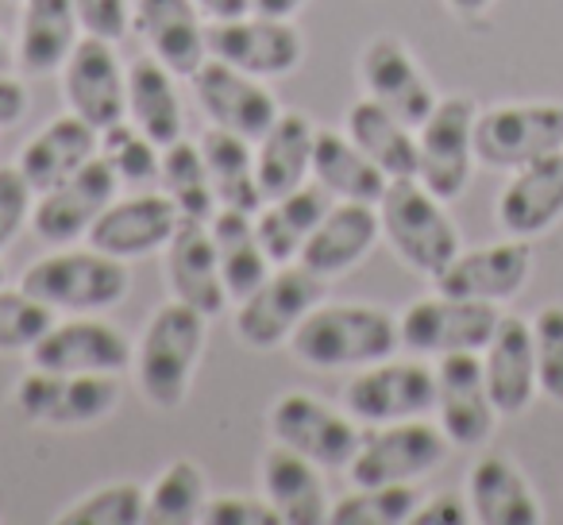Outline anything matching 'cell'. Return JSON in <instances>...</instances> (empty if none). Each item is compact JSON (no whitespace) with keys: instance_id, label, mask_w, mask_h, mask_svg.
I'll use <instances>...</instances> for the list:
<instances>
[{"instance_id":"obj_1","label":"cell","mask_w":563,"mask_h":525,"mask_svg":"<svg viewBox=\"0 0 563 525\" xmlns=\"http://www.w3.org/2000/svg\"><path fill=\"white\" fill-rule=\"evenodd\" d=\"M398 317L383 306H360V302H332V306L321 302L290 337L294 360L313 371L371 368L398 352Z\"/></svg>"},{"instance_id":"obj_2","label":"cell","mask_w":563,"mask_h":525,"mask_svg":"<svg viewBox=\"0 0 563 525\" xmlns=\"http://www.w3.org/2000/svg\"><path fill=\"white\" fill-rule=\"evenodd\" d=\"M209 317L186 302L170 298L155 309L135 344V383L155 409H178L194 386V371L205 352Z\"/></svg>"},{"instance_id":"obj_3","label":"cell","mask_w":563,"mask_h":525,"mask_svg":"<svg viewBox=\"0 0 563 525\" xmlns=\"http://www.w3.org/2000/svg\"><path fill=\"white\" fill-rule=\"evenodd\" d=\"M444 205L417 178H394L378 201V225L390 251L424 278H437L460 255V228Z\"/></svg>"},{"instance_id":"obj_4","label":"cell","mask_w":563,"mask_h":525,"mask_svg":"<svg viewBox=\"0 0 563 525\" xmlns=\"http://www.w3.org/2000/svg\"><path fill=\"white\" fill-rule=\"evenodd\" d=\"M20 286L55 314H104L128 298L132 278H128L124 259L70 243L32 263Z\"/></svg>"},{"instance_id":"obj_5","label":"cell","mask_w":563,"mask_h":525,"mask_svg":"<svg viewBox=\"0 0 563 525\" xmlns=\"http://www.w3.org/2000/svg\"><path fill=\"white\" fill-rule=\"evenodd\" d=\"M266 425H271L274 445L294 448L321 471H347L363 445L360 422L347 409L329 406L324 398L306 391L282 394L271 406Z\"/></svg>"},{"instance_id":"obj_6","label":"cell","mask_w":563,"mask_h":525,"mask_svg":"<svg viewBox=\"0 0 563 525\" xmlns=\"http://www.w3.org/2000/svg\"><path fill=\"white\" fill-rule=\"evenodd\" d=\"M563 151V105L514 101L475 117V158L490 171H521Z\"/></svg>"},{"instance_id":"obj_7","label":"cell","mask_w":563,"mask_h":525,"mask_svg":"<svg viewBox=\"0 0 563 525\" xmlns=\"http://www.w3.org/2000/svg\"><path fill=\"white\" fill-rule=\"evenodd\" d=\"M452 440L440 425L424 417H406V422L375 425L355 452L347 479L355 486H378V483H417L432 475L452 452Z\"/></svg>"},{"instance_id":"obj_8","label":"cell","mask_w":563,"mask_h":525,"mask_svg":"<svg viewBox=\"0 0 563 525\" xmlns=\"http://www.w3.org/2000/svg\"><path fill=\"white\" fill-rule=\"evenodd\" d=\"M324 298V278L306 271L301 263H286L266 275L263 286L247 294L235 309V337L255 352H271L278 344H290L294 329L306 321L309 309Z\"/></svg>"},{"instance_id":"obj_9","label":"cell","mask_w":563,"mask_h":525,"mask_svg":"<svg viewBox=\"0 0 563 525\" xmlns=\"http://www.w3.org/2000/svg\"><path fill=\"white\" fill-rule=\"evenodd\" d=\"M475 101L471 97H440L437 109L417 128V182L440 197L455 201L475 171Z\"/></svg>"},{"instance_id":"obj_10","label":"cell","mask_w":563,"mask_h":525,"mask_svg":"<svg viewBox=\"0 0 563 525\" xmlns=\"http://www.w3.org/2000/svg\"><path fill=\"white\" fill-rule=\"evenodd\" d=\"M344 409L363 425H390L437 409V368L424 360H386L360 368L344 386Z\"/></svg>"},{"instance_id":"obj_11","label":"cell","mask_w":563,"mask_h":525,"mask_svg":"<svg viewBox=\"0 0 563 525\" xmlns=\"http://www.w3.org/2000/svg\"><path fill=\"white\" fill-rule=\"evenodd\" d=\"M12 402L35 425L81 429V425L104 422L117 409L120 375H63V371L32 368L16 383Z\"/></svg>"},{"instance_id":"obj_12","label":"cell","mask_w":563,"mask_h":525,"mask_svg":"<svg viewBox=\"0 0 563 525\" xmlns=\"http://www.w3.org/2000/svg\"><path fill=\"white\" fill-rule=\"evenodd\" d=\"M501 314L490 302L452 298V294H432L398 317L401 348L413 356H452V352H483L498 329Z\"/></svg>"},{"instance_id":"obj_13","label":"cell","mask_w":563,"mask_h":525,"mask_svg":"<svg viewBox=\"0 0 563 525\" xmlns=\"http://www.w3.org/2000/svg\"><path fill=\"white\" fill-rule=\"evenodd\" d=\"M209 40V58L235 66L251 78H286L306 58V40L290 20L247 12L240 20H217L205 32Z\"/></svg>"},{"instance_id":"obj_14","label":"cell","mask_w":563,"mask_h":525,"mask_svg":"<svg viewBox=\"0 0 563 525\" xmlns=\"http://www.w3.org/2000/svg\"><path fill=\"white\" fill-rule=\"evenodd\" d=\"M117 189L120 178L109 171V163L101 155L89 158L78 174L35 194L32 232L43 243H51V248H70V243L86 240L89 228L97 225V217L117 201Z\"/></svg>"},{"instance_id":"obj_15","label":"cell","mask_w":563,"mask_h":525,"mask_svg":"<svg viewBox=\"0 0 563 525\" xmlns=\"http://www.w3.org/2000/svg\"><path fill=\"white\" fill-rule=\"evenodd\" d=\"M27 356L32 368L63 375H124L135 360V348L117 325L93 314H70V321L51 325Z\"/></svg>"},{"instance_id":"obj_16","label":"cell","mask_w":563,"mask_h":525,"mask_svg":"<svg viewBox=\"0 0 563 525\" xmlns=\"http://www.w3.org/2000/svg\"><path fill=\"white\" fill-rule=\"evenodd\" d=\"M440 429L448 433L455 448L486 445L498 422V406L486 386L483 356L478 352H452L437 360V409Z\"/></svg>"},{"instance_id":"obj_17","label":"cell","mask_w":563,"mask_h":525,"mask_svg":"<svg viewBox=\"0 0 563 525\" xmlns=\"http://www.w3.org/2000/svg\"><path fill=\"white\" fill-rule=\"evenodd\" d=\"M189 81H194V97L209 117V124L243 135L251 143L263 140V132L282 112L274 94L263 86V78H251V74L235 70L220 58H205L201 70Z\"/></svg>"},{"instance_id":"obj_18","label":"cell","mask_w":563,"mask_h":525,"mask_svg":"<svg viewBox=\"0 0 563 525\" xmlns=\"http://www.w3.org/2000/svg\"><path fill=\"white\" fill-rule=\"evenodd\" d=\"M360 81L363 94L390 109L409 128H421L429 112L437 109V89H432L429 74L413 58V51L394 35H375L360 55Z\"/></svg>"},{"instance_id":"obj_19","label":"cell","mask_w":563,"mask_h":525,"mask_svg":"<svg viewBox=\"0 0 563 525\" xmlns=\"http://www.w3.org/2000/svg\"><path fill=\"white\" fill-rule=\"evenodd\" d=\"M63 94L70 112L101 132L128 117V70L109 40L86 35L63 63Z\"/></svg>"},{"instance_id":"obj_20","label":"cell","mask_w":563,"mask_h":525,"mask_svg":"<svg viewBox=\"0 0 563 525\" xmlns=\"http://www.w3.org/2000/svg\"><path fill=\"white\" fill-rule=\"evenodd\" d=\"M529 271H532V248L521 236H514V240L460 251L432 283H437L440 294H452V298L501 306V302L521 294V286L529 283Z\"/></svg>"},{"instance_id":"obj_21","label":"cell","mask_w":563,"mask_h":525,"mask_svg":"<svg viewBox=\"0 0 563 525\" xmlns=\"http://www.w3.org/2000/svg\"><path fill=\"white\" fill-rule=\"evenodd\" d=\"M181 212L166 194H132L117 197L109 209L89 228V248L104 251L112 259H140L151 251H166Z\"/></svg>"},{"instance_id":"obj_22","label":"cell","mask_w":563,"mask_h":525,"mask_svg":"<svg viewBox=\"0 0 563 525\" xmlns=\"http://www.w3.org/2000/svg\"><path fill=\"white\" fill-rule=\"evenodd\" d=\"M132 24L151 58H158L174 78H194L209 58V20L197 12L194 0H135Z\"/></svg>"},{"instance_id":"obj_23","label":"cell","mask_w":563,"mask_h":525,"mask_svg":"<svg viewBox=\"0 0 563 525\" xmlns=\"http://www.w3.org/2000/svg\"><path fill=\"white\" fill-rule=\"evenodd\" d=\"M166 286H170L174 298L201 309L209 321L224 314L232 298H228L224 278H220V259L209 220H178L170 243H166Z\"/></svg>"},{"instance_id":"obj_24","label":"cell","mask_w":563,"mask_h":525,"mask_svg":"<svg viewBox=\"0 0 563 525\" xmlns=\"http://www.w3.org/2000/svg\"><path fill=\"white\" fill-rule=\"evenodd\" d=\"M383 236L378 225V205L367 201H332V209L321 217V225L313 228V236L301 248L298 263L306 271H313L317 278H336L347 275L352 267H360L371 255V248Z\"/></svg>"},{"instance_id":"obj_25","label":"cell","mask_w":563,"mask_h":525,"mask_svg":"<svg viewBox=\"0 0 563 525\" xmlns=\"http://www.w3.org/2000/svg\"><path fill=\"white\" fill-rule=\"evenodd\" d=\"M483 371L490 398L501 417H517L532 406L537 383V340H532V321L514 314H501L490 344L483 348Z\"/></svg>"},{"instance_id":"obj_26","label":"cell","mask_w":563,"mask_h":525,"mask_svg":"<svg viewBox=\"0 0 563 525\" xmlns=\"http://www.w3.org/2000/svg\"><path fill=\"white\" fill-rule=\"evenodd\" d=\"M263 499L274 506L282 525H324L332 514L329 486L321 479V468L306 460L301 452L286 445L266 448L263 468H258Z\"/></svg>"},{"instance_id":"obj_27","label":"cell","mask_w":563,"mask_h":525,"mask_svg":"<svg viewBox=\"0 0 563 525\" xmlns=\"http://www.w3.org/2000/svg\"><path fill=\"white\" fill-rule=\"evenodd\" d=\"M563 217V151L514 171L498 197V225L509 236H540Z\"/></svg>"},{"instance_id":"obj_28","label":"cell","mask_w":563,"mask_h":525,"mask_svg":"<svg viewBox=\"0 0 563 525\" xmlns=\"http://www.w3.org/2000/svg\"><path fill=\"white\" fill-rule=\"evenodd\" d=\"M467 506L471 522L478 525H540L544 510L532 494L525 471L509 456L490 452L471 468L467 475Z\"/></svg>"},{"instance_id":"obj_29","label":"cell","mask_w":563,"mask_h":525,"mask_svg":"<svg viewBox=\"0 0 563 525\" xmlns=\"http://www.w3.org/2000/svg\"><path fill=\"white\" fill-rule=\"evenodd\" d=\"M97 143H101V132L89 120H81L78 112H66V117H55L51 124H43L35 132V140L24 143L16 166L32 182L35 194H43V189L78 174L89 158H97Z\"/></svg>"},{"instance_id":"obj_30","label":"cell","mask_w":563,"mask_h":525,"mask_svg":"<svg viewBox=\"0 0 563 525\" xmlns=\"http://www.w3.org/2000/svg\"><path fill=\"white\" fill-rule=\"evenodd\" d=\"M20 4L24 12L16 28V66L35 78L63 70V63L81 40L74 0H20Z\"/></svg>"},{"instance_id":"obj_31","label":"cell","mask_w":563,"mask_h":525,"mask_svg":"<svg viewBox=\"0 0 563 525\" xmlns=\"http://www.w3.org/2000/svg\"><path fill=\"white\" fill-rule=\"evenodd\" d=\"M313 140L317 124L306 112H278V120L266 128L255 143V174L266 201L306 186L313 174Z\"/></svg>"},{"instance_id":"obj_32","label":"cell","mask_w":563,"mask_h":525,"mask_svg":"<svg viewBox=\"0 0 563 525\" xmlns=\"http://www.w3.org/2000/svg\"><path fill=\"white\" fill-rule=\"evenodd\" d=\"M332 209V194L317 182V186H298L290 194L271 197L263 201V209L255 212V232L263 251L271 255L274 267L298 263L301 248L313 236V228L321 225V217Z\"/></svg>"},{"instance_id":"obj_33","label":"cell","mask_w":563,"mask_h":525,"mask_svg":"<svg viewBox=\"0 0 563 525\" xmlns=\"http://www.w3.org/2000/svg\"><path fill=\"white\" fill-rule=\"evenodd\" d=\"M313 178L340 201H367L378 205L390 186L383 171L367 158V151L352 140L347 132L317 128L313 140Z\"/></svg>"},{"instance_id":"obj_34","label":"cell","mask_w":563,"mask_h":525,"mask_svg":"<svg viewBox=\"0 0 563 525\" xmlns=\"http://www.w3.org/2000/svg\"><path fill=\"white\" fill-rule=\"evenodd\" d=\"M212 243H217L220 259V278L232 302H243L255 286L266 283V275L274 271L271 255L263 251L255 232V212L240 209H217L209 220Z\"/></svg>"},{"instance_id":"obj_35","label":"cell","mask_w":563,"mask_h":525,"mask_svg":"<svg viewBox=\"0 0 563 525\" xmlns=\"http://www.w3.org/2000/svg\"><path fill=\"white\" fill-rule=\"evenodd\" d=\"M128 120L147 132L158 147L181 140L186 112H181L178 86H174V74L151 55L128 66Z\"/></svg>"},{"instance_id":"obj_36","label":"cell","mask_w":563,"mask_h":525,"mask_svg":"<svg viewBox=\"0 0 563 525\" xmlns=\"http://www.w3.org/2000/svg\"><path fill=\"white\" fill-rule=\"evenodd\" d=\"M344 132L367 151V158L386 178H417V128L398 120L390 109L363 97L347 109Z\"/></svg>"},{"instance_id":"obj_37","label":"cell","mask_w":563,"mask_h":525,"mask_svg":"<svg viewBox=\"0 0 563 525\" xmlns=\"http://www.w3.org/2000/svg\"><path fill=\"white\" fill-rule=\"evenodd\" d=\"M201 155L209 166L212 189H217L220 209H240V212H258L263 209V189H258L255 174V151L251 140L224 128H209L201 135Z\"/></svg>"},{"instance_id":"obj_38","label":"cell","mask_w":563,"mask_h":525,"mask_svg":"<svg viewBox=\"0 0 563 525\" xmlns=\"http://www.w3.org/2000/svg\"><path fill=\"white\" fill-rule=\"evenodd\" d=\"M158 186L178 205L181 217L189 220H212V212L220 209L209 166H205L201 155V143H189V140L166 143L163 163H158Z\"/></svg>"},{"instance_id":"obj_39","label":"cell","mask_w":563,"mask_h":525,"mask_svg":"<svg viewBox=\"0 0 563 525\" xmlns=\"http://www.w3.org/2000/svg\"><path fill=\"white\" fill-rule=\"evenodd\" d=\"M209 483H205L201 463L174 460L158 471V479L147 486V522L151 525H194L201 522Z\"/></svg>"},{"instance_id":"obj_40","label":"cell","mask_w":563,"mask_h":525,"mask_svg":"<svg viewBox=\"0 0 563 525\" xmlns=\"http://www.w3.org/2000/svg\"><path fill=\"white\" fill-rule=\"evenodd\" d=\"M421 506L417 483H378L355 486L352 494L332 502L329 525H406Z\"/></svg>"},{"instance_id":"obj_41","label":"cell","mask_w":563,"mask_h":525,"mask_svg":"<svg viewBox=\"0 0 563 525\" xmlns=\"http://www.w3.org/2000/svg\"><path fill=\"white\" fill-rule=\"evenodd\" d=\"M97 155L109 163V171L117 174L124 186H143V182L158 178V163H163V147L151 140L147 132L132 124V120H117V124L101 128V143Z\"/></svg>"},{"instance_id":"obj_42","label":"cell","mask_w":563,"mask_h":525,"mask_svg":"<svg viewBox=\"0 0 563 525\" xmlns=\"http://www.w3.org/2000/svg\"><path fill=\"white\" fill-rule=\"evenodd\" d=\"M63 525H143L147 522V486L132 483H104L78 499L70 510L58 514Z\"/></svg>"},{"instance_id":"obj_43","label":"cell","mask_w":563,"mask_h":525,"mask_svg":"<svg viewBox=\"0 0 563 525\" xmlns=\"http://www.w3.org/2000/svg\"><path fill=\"white\" fill-rule=\"evenodd\" d=\"M51 325H55V309L32 298L24 286L20 291L0 286V356L32 352Z\"/></svg>"},{"instance_id":"obj_44","label":"cell","mask_w":563,"mask_h":525,"mask_svg":"<svg viewBox=\"0 0 563 525\" xmlns=\"http://www.w3.org/2000/svg\"><path fill=\"white\" fill-rule=\"evenodd\" d=\"M540 394L563 406V306H544L532 317Z\"/></svg>"},{"instance_id":"obj_45","label":"cell","mask_w":563,"mask_h":525,"mask_svg":"<svg viewBox=\"0 0 563 525\" xmlns=\"http://www.w3.org/2000/svg\"><path fill=\"white\" fill-rule=\"evenodd\" d=\"M35 189L20 166H0V251L9 248L32 220Z\"/></svg>"},{"instance_id":"obj_46","label":"cell","mask_w":563,"mask_h":525,"mask_svg":"<svg viewBox=\"0 0 563 525\" xmlns=\"http://www.w3.org/2000/svg\"><path fill=\"white\" fill-rule=\"evenodd\" d=\"M205 525H282L274 506L255 494H220L205 502Z\"/></svg>"},{"instance_id":"obj_47","label":"cell","mask_w":563,"mask_h":525,"mask_svg":"<svg viewBox=\"0 0 563 525\" xmlns=\"http://www.w3.org/2000/svg\"><path fill=\"white\" fill-rule=\"evenodd\" d=\"M74 9H78L81 32L101 35L109 43H117L128 32V24H132L128 0H74Z\"/></svg>"},{"instance_id":"obj_48","label":"cell","mask_w":563,"mask_h":525,"mask_svg":"<svg viewBox=\"0 0 563 525\" xmlns=\"http://www.w3.org/2000/svg\"><path fill=\"white\" fill-rule=\"evenodd\" d=\"M471 522V506L460 494H432L421 499L413 514V525H467Z\"/></svg>"},{"instance_id":"obj_49","label":"cell","mask_w":563,"mask_h":525,"mask_svg":"<svg viewBox=\"0 0 563 525\" xmlns=\"http://www.w3.org/2000/svg\"><path fill=\"white\" fill-rule=\"evenodd\" d=\"M27 117V89L9 70H0V128H16Z\"/></svg>"},{"instance_id":"obj_50","label":"cell","mask_w":563,"mask_h":525,"mask_svg":"<svg viewBox=\"0 0 563 525\" xmlns=\"http://www.w3.org/2000/svg\"><path fill=\"white\" fill-rule=\"evenodd\" d=\"M194 4L209 24H217V20H240L251 12V0H194Z\"/></svg>"},{"instance_id":"obj_51","label":"cell","mask_w":563,"mask_h":525,"mask_svg":"<svg viewBox=\"0 0 563 525\" xmlns=\"http://www.w3.org/2000/svg\"><path fill=\"white\" fill-rule=\"evenodd\" d=\"M306 0H251V12H263V17L294 20V12L301 9Z\"/></svg>"},{"instance_id":"obj_52","label":"cell","mask_w":563,"mask_h":525,"mask_svg":"<svg viewBox=\"0 0 563 525\" xmlns=\"http://www.w3.org/2000/svg\"><path fill=\"white\" fill-rule=\"evenodd\" d=\"M444 4L455 12V17H483L494 0H444Z\"/></svg>"},{"instance_id":"obj_53","label":"cell","mask_w":563,"mask_h":525,"mask_svg":"<svg viewBox=\"0 0 563 525\" xmlns=\"http://www.w3.org/2000/svg\"><path fill=\"white\" fill-rule=\"evenodd\" d=\"M12 66H16V51H12L9 40L0 35V70H12Z\"/></svg>"},{"instance_id":"obj_54","label":"cell","mask_w":563,"mask_h":525,"mask_svg":"<svg viewBox=\"0 0 563 525\" xmlns=\"http://www.w3.org/2000/svg\"><path fill=\"white\" fill-rule=\"evenodd\" d=\"M0 286H4V263H0Z\"/></svg>"}]
</instances>
